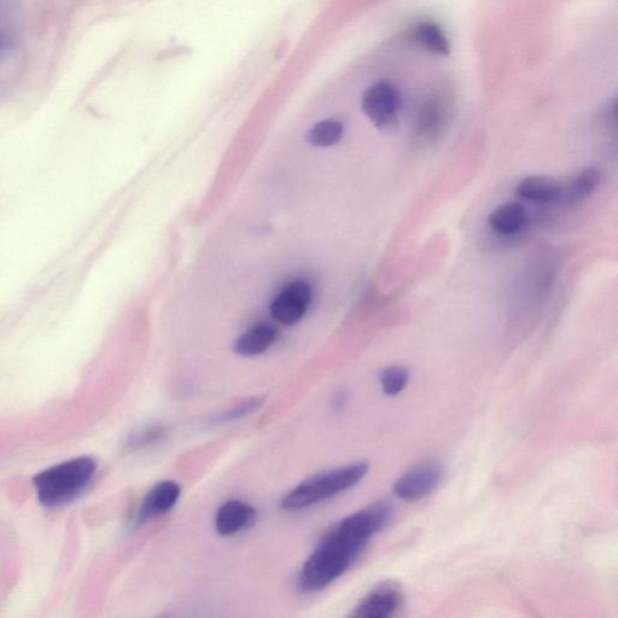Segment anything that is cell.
I'll return each mask as SVG.
<instances>
[{"instance_id": "6da1fadb", "label": "cell", "mask_w": 618, "mask_h": 618, "mask_svg": "<svg viewBox=\"0 0 618 618\" xmlns=\"http://www.w3.org/2000/svg\"><path fill=\"white\" fill-rule=\"evenodd\" d=\"M393 513L392 505L381 501L352 513L326 533L303 564L299 579L301 590L309 593L325 590L345 575L373 536L392 521Z\"/></svg>"}, {"instance_id": "7a4b0ae2", "label": "cell", "mask_w": 618, "mask_h": 618, "mask_svg": "<svg viewBox=\"0 0 618 618\" xmlns=\"http://www.w3.org/2000/svg\"><path fill=\"white\" fill-rule=\"evenodd\" d=\"M96 471L95 460L81 457L40 472L33 480L40 504L57 507L71 503L90 485Z\"/></svg>"}, {"instance_id": "3957f363", "label": "cell", "mask_w": 618, "mask_h": 618, "mask_svg": "<svg viewBox=\"0 0 618 618\" xmlns=\"http://www.w3.org/2000/svg\"><path fill=\"white\" fill-rule=\"evenodd\" d=\"M369 469V463L359 462L309 478L285 495L281 505L284 510L299 511L322 503L357 486Z\"/></svg>"}, {"instance_id": "277c9868", "label": "cell", "mask_w": 618, "mask_h": 618, "mask_svg": "<svg viewBox=\"0 0 618 618\" xmlns=\"http://www.w3.org/2000/svg\"><path fill=\"white\" fill-rule=\"evenodd\" d=\"M401 108V93L392 81H378L364 93V113L378 128L393 127L399 119Z\"/></svg>"}, {"instance_id": "5b68a950", "label": "cell", "mask_w": 618, "mask_h": 618, "mask_svg": "<svg viewBox=\"0 0 618 618\" xmlns=\"http://www.w3.org/2000/svg\"><path fill=\"white\" fill-rule=\"evenodd\" d=\"M442 478L443 469L440 464L425 463L418 465L395 482L394 493L401 500H421L436 491Z\"/></svg>"}, {"instance_id": "8992f818", "label": "cell", "mask_w": 618, "mask_h": 618, "mask_svg": "<svg viewBox=\"0 0 618 618\" xmlns=\"http://www.w3.org/2000/svg\"><path fill=\"white\" fill-rule=\"evenodd\" d=\"M312 300V291L303 281L285 287L271 303V313L278 323L293 325L300 322Z\"/></svg>"}, {"instance_id": "52a82bcc", "label": "cell", "mask_w": 618, "mask_h": 618, "mask_svg": "<svg viewBox=\"0 0 618 618\" xmlns=\"http://www.w3.org/2000/svg\"><path fill=\"white\" fill-rule=\"evenodd\" d=\"M404 604V594L398 585L384 583L369 596L361 600L354 609L353 617L358 618H389L393 617Z\"/></svg>"}, {"instance_id": "ba28073f", "label": "cell", "mask_w": 618, "mask_h": 618, "mask_svg": "<svg viewBox=\"0 0 618 618\" xmlns=\"http://www.w3.org/2000/svg\"><path fill=\"white\" fill-rule=\"evenodd\" d=\"M182 489L177 482L163 481L150 489L137 512V524L165 515L178 503Z\"/></svg>"}, {"instance_id": "9c48e42d", "label": "cell", "mask_w": 618, "mask_h": 618, "mask_svg": "<svg viewBox=\"0 0 618 618\" xmlns=\"http://www.w3.org/2000/svg\"><path fill=\"white\" fill-rule=\"evenodd\" d=\"M256 511L241 500L227 501L215 516V529L221 536L235 535L246 529L255 520Z\"/></svg>"}, {"instance_id": "30bf717a", "label": "cell", "mask_w": 618, "mask_h": 618, "mask_svg": "<svg viewBox=\"0 0 618 618\" xmlns=\"http://www.w3.org/2000/svg\"><path fill=\"white\" fill-rule=\"evenodd\" d=\"M529 214L520 203L503 204L489 214L488 224L499 235L511 236L528 225Z\"/></svg>"}, {"instance_id": "8fae6325", "label": "cell", "mask_w": 618, "mask_h": 618, "mask_svg": "<svg viewBox=\"0 0 618 618\" xmlns=\"http://www.w3.org/2000/svg\"><path fill=\"white\" fill-rule=\"evenodd\" d=\"M562 194V185L546 176H530L516 186V195L535 203H551Z\"/></svg>"}, {"instance_id": "7c38bea8", "label": "cell", "mask_w": 618, "mask_h": 618, "mask_svg": "<svg viewBox=\"0 0 618 618\" xmlns=\"http://www.w3.org/2000/svg\"><path fill=\"white\" fill-rule=\"evenodd\" d=\"M277 340V330L270 324H258L238 338L235 352L242 357H255L265 353Z\"/></svg>"}, {"instance_id": "4fadbf2b", "label": "cell", "mask_w": 618, "mask_h": 618, "mask_svg": "<svg viewBox=\"0 0 618 618\" xmlns=\"http://www.w3.org/2000/svg\"><path fill=\"white\" fill-rule=\"evenodd\" d=\"M413 38L416 42L423 46L425 50L433 52L436 55H450L451 46L442 32V29L434 22H423L415 28Z\"/></svg>"}, {"instance_id": "5bb4252c", "label": "cell", "mask_w": 618, "mask_h": 618, "mask_svg": "<svg viewBox=\"0 0 618 618\" xmlns=\"http://www.w3.org/2000/svg\"><path fill=\"white\" fill-rule=\"evenodd\" d=\"M345 128L340 121L326 120L319 122L308 134V142L318 148L332 147L341 141Z\"/></svg>"}, {"instance_id": "9a60e30c", "label": "cell", "mask_w": 618, "mask_h": 618, "mask_svg": "<svg viewBox=\"0 0 618 618\" xmlns=\"http://www.w3.org/2000/svg\"><path fill=\"white\" fill-rule=\"evenodd\" d=\"M602 182V174L596 168H587L574 179L569 188L571 201H580L591 196Z\"/></svg>"}, {"instance_id": "2e32d148", "label": "cell", "mask_w": 618, "mask_h": 618, "mask_svg": "<svg viewBox=\"0 0 618 618\" xmlns=\"http://www.w3.org/2000/svg\"><path fill=\"white\" fill-rule=\"evenodd\" d=\"M380 380L384 394L396 396L404 392L407 387L410 372L404 366H389L382 371Z\"/></svg>"}, {"instance_id": "e0dca14e", "label": "cell", "mask_w": 618, "mask_h": 618, "mask_svg": "<svg viewBox=\"0 0 618 618\" xmlns=\"http://www.w3.org/2000/svg\"><path fill=\"white\" fill-rule=\"evenodd\" d=\"M261 407V401L258 399L242 402L231 410L221 413L220 416L214 419L215 423H231L238 421L244 417L252 415L258 408Z\"/></svg>"}, {"instance_id": "ac0fdd59", "label": "cell", "mask_w": 618, "mask_h": 618, "mask_svg": "<svg viewBox=\"0 0 618 618\" xmlns=\"http://www.w3.org/2000/svg\"><path fill=\"white\" fill-rule=\"evenodd\" d=\"M161 428H151L142 431L137 435L133 436V439L130 441V447L139 448L144 446H149L150 443L155 442L159 437L162 436Z\"/></svg>"}]
</instances>
